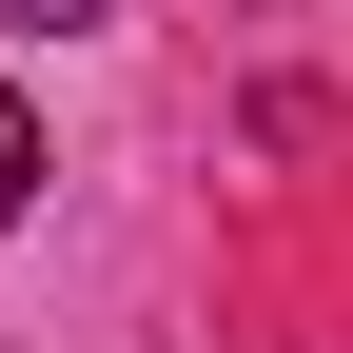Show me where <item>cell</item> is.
<instances>
[{
  "instance_id": "6da1fadb",
  "label": "cell",
  "mask_w": 353,
  "mask_h": 353,
  "mask_svg": "<svg viewBox=\"0 0 353 353\" xmlns=\"http://www.w3.org/2000/svg\"><path fill=\"white\" fill-rule=\"evenodd\" d=\"M20 196H39V118H20V79H0V236H20Z\"/></svg>"
},
{
  "instance_id": "7a4b0ae2",
  "label": "cell",
  "mask_w": 353,
  "mask_h": 353,
  "mask_svg": "<svg viewBox=\"0 0 353 353\" xmlns=\"http://www.w3.org/2000/svg\"><path fill=\"white\" fill-rule=\"evenodd\" d=\"M79 20H99V0H0V39H79Z\"/></svg>"
}]
</instances>
